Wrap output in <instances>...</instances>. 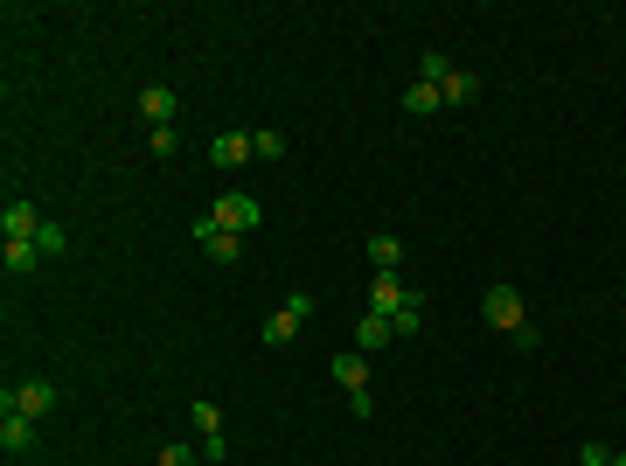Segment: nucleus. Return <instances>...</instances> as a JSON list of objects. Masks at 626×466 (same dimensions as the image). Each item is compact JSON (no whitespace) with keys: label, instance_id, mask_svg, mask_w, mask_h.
<instances>
[{"label":"nucleus","instance_id":"19","mask_svg":"<svg viewBox=\"0 0 626 466\" xmlns=\"http://www.w3.org/2000/svg\"><path fill=\"white\" fill-rule=\"evenodd\" d=\"M35 251H42V258H63V251H70V237H63V223H42V237H35Z\"/></svg>","mask_w":626,"mask_h":466},{"label":"nucleus","instance_id":"16","mask_svg":"<svg viewBox=\"0 0 626 466\" xmlns=\"http://www.w3.org/2000/svg\"><path fill=\"white\" fill-rule=\"evenodd\" d=\"M188 418H195V432H202V439H223V411H216L209 397H195V404H188Z\"/></svg>","mask_w":626,"mask_h":466},{"label":"nucleus","instance_id":"9","mask_svg":"<svg viewBox=\"0 0 626 466\" xmlns=\"http://www.w3.org/2000/svg\"><path fill=\"white\" fill-rule=\"evenodd\" d=\"M251 154H258L251 133H216V140H209V160H216V167H244Z\"/></svg>","mask_w":626,"mask_h":466},{"label":"nucleus","instance_id":"13","mask_svg":"<svg viewBox=\"0 0 626 466\" xmlns=\"http://www.w3.org/2000/svg\"><path fill=\"white\" fill-rule=\"evenodd\" d=\"M355 341H362V348H390V341H397V320H383V313H362Z\"/></svg>","mask_w":626,"mask_h":466},{"label":"nucleus","instance_id":"21","mask_svg":"<svg viewBox=\"0 0 626 466\" xmlns=\"http://www.w3.org/2000/svg\"><path fill=\"white\" fill-rule=\"evenodd\" d=\"M154 466H195V446H181V439H167Z\"/></svg>","mask_w":626,"mask_h":466},{"label":"nucleus","instance_id":"1","mask_svg":"<svg viewBox=\"0 0 626 466\" xmlns=\"http://www.w3.org/2000/svg\"><path fill=\"white\" fill-rule=\"evenodd\" d=\"M480 313H487V327H501V334H522V327H529L515 286H487V293H480Z\"/></svg>","mask_w":626,"mask_h":466},{"label":"nucleus","instance_id":"11","mask_svg":"<svg viewBox=\"0 0 626 466\" xmlns=\"http://www.w3.org/2000/svg\"><path fill=\"white\" fill-rule=\"evenodd\" d=\"M439 105H446V98H439V84H425V77H418V84H404V112H411V119H432Z\"/></svg>","mask_w":626,"mask_h":466},{"label":"nucleus","instance_id":"20","mask_svg":"<svg viewBox=\"0 0 626 466\" xmlns=\"http://www.w3.org/2000/svg\"><path fill=\"white\" fill-rule=\"evenodd\" d=\"M147 147H154V154L167 160L174 147H181V133H174V126H147Z\"/></svg>","mask_w":626,"mask_h":466},{"label":"nucleus","instance_id":"4","mask_svg":"<svg viewBox=\"0 0 626 466\" xmlns=\"http://www.w3.org/2000/svg\"><path fill=\"white\" fill-rule=\"evenodd\" d=\"M258 216H265V209H258L251 195H223V202L209 209V223H216V230H230V237H251V230H258Z\"/></svg>","mask_w":626,"mask_h":466},{"label":"nucleus","instance_id":"12","mask_svg":"<svg viewBox=\"0 0 626 466\" xmlns=\"http://www.w3.org/2000/svg\"><path fill=\"white\" fill-rule=\"evenodd\" d=\"M369 265H376V272H397V265H404V244H397L390 230H376V237H369Z\"/></svg>","mask_w":626,"mask_h":466},{"label":"nucleus","instance_id":"15","mask_svg":"<svg viewBox=\"0 0 626 466\" xmlns=\"http://www.w3.org/2000/svg\"><path fill=\"white\" fill-rule=\"evenodd\" d=\"M439 98H446V105H473V98H480V77H473V70H453V77L439 84Z\"/></svg>","mask_w":626,"mask_h":466},{"label":"nucleus","instance_id":"14","mask_svg":"<svg viewBox=\"0 0 626 466\" xmlns=\"http://www.w3.org/2000/svg\"><path fill=\"white\" fill-rule=\"evenodd\" d=\"M334 383H341L348 397H355V390H369V362H362V355H334Z\"/></svg>","mask_w":626,"mask_h":466},{"label":"nucleus","instance_id":"17","mask_svg":"<svg viewBox=\"0 0 626 466\" xmlns=\"http://www.w3.org/2000/svg\"><path fill=\"white\" fill-rule=\"evenodd\" d=\"M35 265H42V251H35V244H7V272H14V279H28Z\"/></svg>","mask_w":626,"mask_h":466},{"label":"nucleus","instance_id":"22","mask_svg":"<svg viewBox=\"0 0 626 466\" xmlns=\"http://www.w3.org/2000/svg\"><path fill=\"white\" fill-rule=\"evenodd\" d=\"M251 140H258V154H265V160L286 154V133H251Z\"/></svg>","mask_w":626,"mask_h":466},{"label":"nucleus","instance_id":"23","mask_svg":"<svg viewBox=\"0 0 626 466\" xmlns=\"http://www.w3.org/2000/svg\"><path fill=\"white\" fill-rule=\"evenodd\" d=\"M578 466H613V453L606 446H578Z\"/></svg>","mask_w":626,"mask_h":466},{"label":"nucleus","instance_id":"6","mask_svg":"<svg viewBox=\"0 0 626 466\" xmlns=\"http://www.w3.org/2000/svg\"><path fill=\"white\" fill-rule=\"evenodd\" d=\"M195 244H202V258H209V265H237V258H244V237H230V230H216L209 216L195 223Z\"/></svg>","mask_w":626,"mask_h":466},{"label":"nucleus","instance_id":"18","mask_svg":"<svg viewBox=\"0 0 626 466\" xmlns=\"http://www.w3.org/2000/svg\"><path fill=\"white\" fill-rule=\"evenodd\" d=\"M418 77H425V84H446V77H453V63H446L439 49H425V56H418Z\"/></svg>","mask_w":626,"mask_h":466},{"label":"nucleus","instance_id":"10","mask_svg":"<svg viewBox=\"0 0 626 466\" xmlns=\"http://www.w3.org/2000/svg\"><path fill=\"white\" fill-rule=\"evenodd\" d=\"M0 446H7V453H35V418L7 411V418H0Z\"/></svg>","mask_w":626,"mask_h":466},{"label":"nucleus","instance_id":"3","mask_svg":"<svg viewBox=\"0 0 626 466\" xmlns=\"http://www.w3.org/2000/svg\"><path fill=\"white\" fill-rule=\"evenodd\" d=\"M42 223H49V216H42L28 195H14V202L0 209V237H7V244H35V237H42Z\"/></svg>","mask_w":626,"mask_h":466},{"label":"nucleus","instance_id":"2","mask_svg":"<svg viewBox=\"0 0 626 466\" xmlns=\"http://www.w3.org/2000/svg\"><path fill=\"white\" fill-rule=\"evenodd\" d=\"M0 411H21V418H49V411H56V383H49V376H28V383H14V390L0 397Z\"/></svg>","mask_w":626,"mask_h":466},{"label":"nucleus","instance_id":"24","mask_svg":"<svg viewBox=\"0 0 626 466\" xmlns=\"http://www.w3.org/2000/svg\"><path fill=\"white\" fill-rule=\"evenodd\" d=\"M613 466H626V453H613Z\"/></svg>","mask_w":626,"mask_h":466},{"label":"nucleus","instance_id":"5","mask_svg":"<svg viewBox=\"0 0 626 466\" xmlns=\"http://www.w3.org/2000/svg\"><path fill=\"white\" fill-rule=\"evenodd\" d=\"M307 320H313V300H307V293H293L286 307L265 320V348H286V341H293V334H300Z\"/></svg>","mask_w":626,"mask_h":466},{"label":"nucleus","instance_id":"8","mask_svg":"<svg viewBox=\"0 0 626 466\" xmlns=\"http://www.w3.org/2000/svg\"><path fill=\"white\" fill-rule=\"evenodd\" d=\"M174 112H181V98H174L167 84H147V91H140V119H147V126H174Z\"/></svg>","mask_w":626,"mask_h":466},{"label":"nucleus","instance_id":"7","mask_svg":"<svg viewBox=\"0 0 626 466\" xmlns=\"http://www.w3.org/2000/svg\"><path fill=\"white\" fill-rule=\"evenodd\" d=\"M404 307H411V293H404V279H397V272H376V279H369V313H383V320H397Z\"/></svg>","mask_w":626,"mask_h":466}]
</instances>
